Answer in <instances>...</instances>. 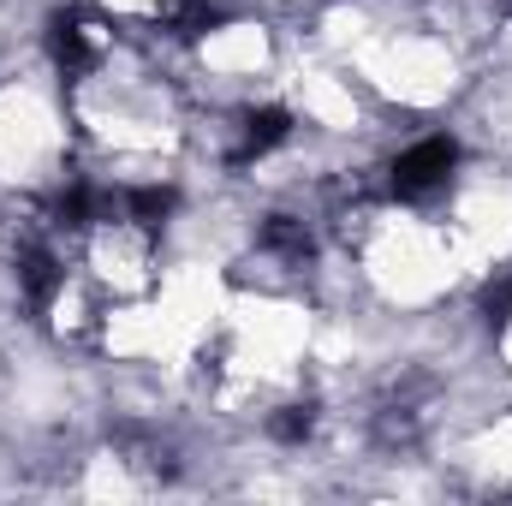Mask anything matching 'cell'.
Here are the masks:
<instances>
[{"label": "cell", "instance_id": "9c48e42d", "mask_svg": "<svg viewBox=\"0 0 512 506\" xmlns=\"http://www.w3.org/2000/svg\"><path fill=\"white\" fill-rule=\"evenodd\" d=\"M102 209H108V197H96L90 185H72V191L60 197V221H66V227H90Z\"/></svg>", "mask_w": 512, "mask_h": 506}, {"label": "cell", "instance_id": "52a82bcc", "mask_svg": "<svg viewBox=\"0 0 512 506\" xmlns=\"http://www.w3.org/2000/svg\"><path fill=\"white\" fill-rule=\"evenodd\" d=\"M268 435H274L280 447H304V441L316 435V405H286V411H274V417H268Z\"/></svg>", "mask_w": 512, "mask_h": 506}, {"label": "cell", "instance_id": "6da1fadb", "mask_svg": "<svg viewBox=\"0 0 512 506\" xmlns=\"http://www.w3.org/2000/svg\"><path fill=\"white\" fill-rule=\"evenodd\" d=\"M453 167H459V143H453V137H423V143H411V149L393 161V197L417 203V197L441 191Z\"/></svg>", "mask_w": 512, "mask_h": 506}, {"label": "cell", "instance_id": "30bf717a", "mask_svg": "<svg viewBox=\"0 0 512 506\" xmlns=\"http://www.w3.org/2000/svg\"><path fill=\"white\" fill-rule=\"evenodd\" d=\"M483 322H489V328H507L512 322V274H495V280L483 286Z\"/></svg>", "mask_w": 512, "mask_h": 506}, {"label": "cell", "instance_id": "3957f363", "mask_svg": "<svg viewBox=\"0 0 512 506\" xmlns=\"http://www.w3.org/2000/svg\"><path fill=\"white\" fill-rule=\"evenodd\" d=\"M18 286H24L30 310L42 316V310L54 304V292H60V262L42 251V245H24V251H18Z\"/></svg>", "mask_w": 512, "mask_h": 506}, {"label": "cell", "instance_id": "7a4b0ae2", "mask_svg": "<svg viewBox=\"0 0 512 506\" xmlns=\"http://www.w3.org/2000/svg\"><path fill=\"white\" fill-rule=\"evenodd\" d=\"M102 48H108L102 18H84V12H54L48 18V54H54V66L66 78H84L102 60Z\"/></svg>", "mask_w": 512, "mask_h": 506}, {"label": "cell", "instance_id": "5b68a950", "mask_svg": "<svg viewBox=\"0 0 512 506\" xmlns=\"http://www.w3.org/2000/svg\"><path fill=\"white\" fill-rule=\"evenodd\" d=\"M221 18H227V12H221L215 0H161V24H167L173 36H185V42L209 36Z\"/></svg>", "mask_w": 512, "mask_h": 506}, {"label": "cell", "instance_id": "ba28073f", "mask_svg": "<svg viewBox=\"0 0 512 506\" xmlns=\"http://www.w3.org/2000/svg\"><path fill=\"white\" fill-rule=\"evenodd\" d=\"M126 215L137 221V227H149V233H155V227L173 215V191H167V185H143V191H131Z\"/></svg>", "mask_w": 512, "mask_h": 506}, {"label": "cell", "instance_id": "8992f818", "mask_svg": "<svg viewBox=\"0 0 512 506\" xmlns=\"http://www.w3.org/2000/svg\"><path fill=\"white\" fill-rule=\"evenodd\" d=\"M262 251L286 256V262H304V256L316 251V239H310V227H304V221H292V215H274V221L262 227Z\"/></svg>", "mask_w": 512, "mask_h": 506}, {"label": "cell", "instance_id": "277c9868", "mask_svg": "<svg viewBox=\"0 0 512 506\" xmlns=\"http://www.w3.org/2000/svg\"><path fill=\"white\" fill-rule=\"evenodd\" d=\"M292 137V114L286 108H256L251 120H245V137H239V149H233V161L245 167L256 155H268V149H280Z\"/></svg>", "mask_w": 512, "mask_h": 506}]
</instances>
